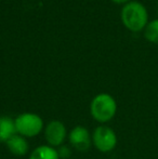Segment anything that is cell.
<instances>
[{
	"label": "cell",
	"instance_id": "10",
	"mask_svg": "<svg viewBox=\"0 0 158 159\" xmlns=\"http://www.w3.org/2000/svg\"><path fill=\"white\" fill-rule=\"evenodd\" d=\"M144 37L152 43L158 44V19L150 22L144 28Z\"/></svg>",
	"mask_w": 158,
	"mask_h": 159
},
{
	"label": "cell",
	"instance_id": "5",
	"mask_svg": "<svg viewBox=\"0 0 158 159\" xmlns=\"http://www.w3.org/2000/svg\"><path fill=\"white\" fill-rule=\"evenodd\" d=\"M67 131L64 124L60 120H52L46 127L44 130V136L48 144L52 147L61 146L65 141Z\"/></svg>",
	"mask_w": 158,
	"mask_h": 159
},
{
	"label": "cell",
	"instance_id": "2",
	"mask_svg": "<svg viewBox=\"0 0 158 159\" xmlns=\"http://www.w3.org/2000/svg\"><path fill=\"white\" fill-rule=\"evenodd\" d=\"M117 111V103L108 93H100L93 98L90 104V113L97 122H107L114 118Z\"/></svg>",
	"mask_w": 158,
	"mask_h": 159
},
{
	"label": "cell",
	"instance_id": "9",
	"mask_svg": "<svg viewBox=\"0 0 158 159\" xmlns=\"http://www.w3.org/2000/svg\"><path fill=\"white\" fill-rule=\"evenodd\" d=\"M29 159H60L57 149L50 145H40L32 152Z\"/></svg>",
	"mask_w": 158,
	"mask_h": 159
},
{
	"label": "cell",
	"instance_id": "1",
	"mask_svg": "<svg viewBox=\"0 0 158 159\" xmlns=\"http://www.w3.org/2000/svg\"><path fill=\"white\" fill-rule=\"evenodd\" d=\"M122 24L133 33L141 32L148 24L147 10L139 1H130L121 9Z\"/></svg>",
	"mask_w": 158,
	"mask_h": 159
},
{
	"label": "cell",
	"instance_id": "3",
	"mask_svg": "<svg viewBox=\"0 0 158 159\" xmlns=\"http://www.w3.org/2000/svg\"><path fill=\"white\" fill-rule=\"evenodd\" d=\"M17 134L24 138H33L38 135L43 128V120L34 113H23L14 119Z\"/></svg>",
	"mask_w": 158,
	"mask_h": 159
},
{
	"label": "cell",
	"instance_id": "8",
	"mask_svg": "<svg viewBox=\"0 0 158 159\" xmlns=\"http://www.w3.org/2000/svg\"><path fill=\"white\" fill-rule=\"evenodd\" d=\"M16 133L14 119L7 116H1L0 117V142L7 143Z\"/></svg>",
	"mask_w": 158,
	"mask_h": 159
},
{
	"label": "cell",
	"instance_id": "11",
	"mask_svg": "<svg viewBox=\"0 0 158 159\" xmlns=\"http://www.w3.org/2000/svg\"><path fill=\"white\" fill-rule=\"evenodd\" d=\"M57 153H59V156H60V159H67L70 158V154H72V152H70V148L67 146H61L59 149H57Z\"/></svg>",
	"mask_w": 158,
	"mask_h": 159
},
{
	"label": "cell",
	"instance_id": "6",
	"mask_svg": "<svg viewBox=\"0 0 158 159\" xmlns=\"http://www.w3.org/2000/svg\"><path fill=\"white\" fill-rule=\"evenodd\" d=\"M70 143L74 148L79 152H86L90 148L92 139L90 136L88 129L82 126H77L70 132Z\"/></svg>",
	"mask_w": 158,
	"mask_h": 159
},
{
	"label": "cell",
	"instance_id": "12",
	"mask_svg": "<svg viewBox=\"0 0 158 159\" xmlns=\"http://www.w3.org/2000/svg\"><path fill=\"white\" fill-rule=\"evenodd\" d=\"M113 2H115V3H118V4H121V3H128V2H130V0H112Z\"/></svg>",
	"mask_w": 158,
	"mask_h": 159
},
{
	"label": "cell",
	"instance_id": "7",
	"mask_svg": "<svg viewBox=\"0 0 158 159\" xmlns=\"http://www.w3.org/2000/svg\"><path fill=\"white\" fill-rule=\"evenodd\" d=\"M6 144L8 146L9 151L13 155L16 156H24L25 154H27L28 149H29V144L26 141V139L17 133L15 135H13Z\"/></svg>",
	"mask_w": 158,
	"mask_h": 159
},
{
	"label": "cell",
	"instance_id": "4",
	"mask_svg": "<svg viewBox=\"0 0 158 159\" xmlns=\"http://www.w3.org/2000/svg\"><path fill=\"white\" fill-rule=\"evenodd\" d=\"M92 142L95 148L101 153H110L117 145V135L112 128L99 126L95 128L92 135Z\"/></svg>",
	"mask_w": 158,
	"mask_h": 159
}]
</instances>
